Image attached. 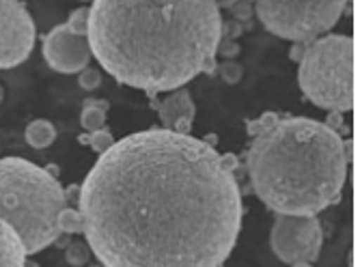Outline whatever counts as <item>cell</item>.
Wrapping results in <instances>:
<instances>
[{"label":"cell","instance_id":"cb8c5ba5","mask_svg":"<svg viewBox=\"0 0 360 267\" xmlns=\"http://www.w3.org/2000/svg\"><path fill=\"white\" fill-rule=\"evenodd\" d=\"M89 267H104V265H102V263H100V265H89Z\"/></svg>","mask_w":360,"mask_h":267},{"label":"cell","instance_id":"d6986e66","mask_svg":"<svg viewBox=\"0 0 360 267\" xmlns=\"http://www.w3.org/2000/svg\"><path fill=\"white\" fill-rule=\"evenodd\" d=\"M222 78H224L229 84L240 82V78H242V67H240L238 63H224V65H222Z\"/></svg>","mask_w":360,"mask_h":267},{"label":"cell","instance_id":"7c38bea8","mask_svg":"<svg viewBox=\"0 0 360 267\" xmlns=\"http://www.w3.org/2000/svg\"><path fill=\"white\" fill-rule=\"evenodd\" d=\"M24 138L32 149H46L56 141V127L46 119H37L26 127Z\"/></svg>","mask_w":360,"mask_h":267},{"label":"cell","instance_id":"9a60e30c","mask_svg":"<svg viewBox=\"0 0 360 267\" xmlns=\"http://www.w3.org/2000/svg\"><path fill=\"white\" fill-rule=\"evenodd\" d=\"M82 143H89L93 147V151L97 153H104L108 151L112 145H115V138H112V131L108 127H102V129H97V131H91V136L89 138H80Z\"/></svg>","mask_w":360,"mask_h":267},{"label":"cell","instance_id":"ac0fdd59","mask_svg":"<svg viewBox=\"0 0 360 267\" xmlns=\"http://www.w3.org/2000/svg\"><path fill=\"white\" fill-rule=\"evenodd\" d=\"M86 22H89V9H76L72 15H70V22L68 26L78 32V35H86Z\"/></svg>","mask_w":360,"mask_h":267},{"label":"cell","instance_id":"30bf717a","mask_svg":"<svg viewBox=\"0 0 360 267\" xmlns=\"http://www.w3.org/2000/svg\"><path fill=\"white\" fill-rule=\"evenodd\" d=\"M194 112H196V108H194L192 95L188 89L175 91L158 106V115H160V121L165 125V129H171L177 134H190Z\"/></svg>","mask_w":360,"mask_h":267},{"label":"cell","instance_id":"2e32d148","mask_svg":"<svg viewBox=\"0 0 360 267\" xmlns=\"http://www.w3.org/2000/svg\"><path fill=\"white\" fill-rule=\"evenodd\" d=\"M89 256H91V250L82 242H74L68 250H65V261H68L72 267H84L89 263Z\"/></svg>","mask_w":360,"mask_h":267},{"label":"cell","instance_id":"6da1fadb","mask_svg":"<svg viewBox=\"0 0 360 267\" xmlns=\"http://www.w3.org/2000/svg\"><path fill=\"white\" fill-rule=\"evenodd\" d=\"M236 169L190 134H129L78 190L89 250L104 267H222L244 220Z\"/></svg>","mask_w":360,"mask_h":267},{"label":"cell","instance_id":"8992f818","mask_svg":"<svg viewBox=\"0 0 360 267\" xmlns=\"http://www.w3.org/2000/svg\"><path fill=\"white\" fill-rule=\"evenodd\" d=\"M347 0H257L259 22L289 41H313L328 32L345 11Z\"/></svg>","mask_w":360,"mask_h":267},{"label":"cell","instance_id":"9c48e42d","mask_svg":"<svg viewBox=\"0 0 360 267\" xmlns=\"http://www.w3.org/2000/svg\"><path fill=\"white\" fill-rule=\"evenodd\" d=\"M91 56L86 35H78L68 24L54 26L44 37V58L54 72L78 74L89 67Z\"/></svg>","mask_w":360,"mask_h":267},{"label":"cell","instance_id":"44dd1931","mask_svg":"<svg viewBox=\"0 0 360 267\" xmlns=\"http://www.w3.org/2000/svg\"><path fill=\"white\" fill-rule=\"evenodd\" d=\"M24 267H39V265H37L35 261H30V259L26 256V261H24Z\"/></svg>","mask_w":360,"mask_h":267},{"label":"cell","instance_id":"5b68a950","mask_svg":"<svg viewBox=\"0 0 360 267\" xmlns=\"http://www.w3.org/2000/svg\"><path fill=\"white\" fill-rule=\"evenodd\" d=\"M298 82L317 108L349 112L354 108V39L349 35L313 39L300 56Z\"/></svg>","mask_w":360,"mask_h":267},{"label":"cell","instance_id":"ffe728a7","mask_svg":"<svg viewBox=\"0 0 360 267\" xmlns=\"http://www.w3.org/2000/svg\"><path fill=\"white\" fill-rule=\"evenodd\" d=\"M222 54H224V56H233V54H238V46H236V44H224Z\"/></svg>","mask_w":360,"mask_h":267},{"label":"cell","instance_id":"4fadbf2b","mask_svg":"<svg viewBox=\"0 0 360 267\" xmlns=\"http://www.w3.org/2000/svg\"><path fill=\"white\" fill-rule=\"evenodd\" d=\"M106 112H108V102L106 99H86L82 115H80V123L86 131H97L102 129L106 123Z\"/></svg>","mask_w":360,"mask_h":267},{"label":"cell","instance_id":"7402d4cb","mask_svg":"<svg viewBox=\"0 0 360 267\" xmlns=\"http://www.w3.org/2000/svg\"><path fill=\"white\" fill-rule=\"evenodd\" d=\"M291 267H313L311 263H293Z\"/></svg>","mask_w":360,"mask_h":267},{"label":"cell","instance_id":"52a82bcc","mask_svg":"<svg viewBox=\"0 0 360 267\" xmlns=\"http://www.w3.org/2000/svg\"><path fill=\"white\" fill-rule=\"evenodd\" d=\"M323 242L321 224L315 216L276 214L270 244L274 254L287 263H313L319 256Z\"/></svg>","mask_w":360,"mask_h":267},{"label":"cell","instance_id":"7a4b0ae2","mask_svg":"<svg viewBox=\"0 0 360 267\" xmlns=\"http://www.w3.org/2000/svg\"><path fill=\"white\" fill-rule=\"evenodd\" d=\"M220 37L216 0H93L86 22L91 54L149 97L212 74Z\"/></svg>","mask_w":360,"mask_h":267},{"label":"cell","instance_id":"8fae6325","mask_svg":"<svg viewBox=\"0 0 360 267\" xmlns=\"http://www.w3.org/2000/svg\"><path fill=\"white\" fill-rule=\"evenodd\" d=\"M26 252L15 230L0 220V267H24Z\"/></svg>","mask_w":360,"mask_h":267},{"label":"cell","instance_id":"3957f363","mask_svg":"<svg viewBox=\"0 0 360 267\" xmlns=\"http://www.w3.org/2000/svg\"><path fill=\"white\" fill-rule=\"evenodd\" d=\"M248 131L250 185L268 209L317 216L341 198L349 157L341 134L328 123L268 112L250 121Z\"/></svg>","mask_w":360,"mask_h":267},{"label":"cell","instance_id":"603a6c76","mask_svg":"<svg viewBox=\"0 0 360 267\" xmlns=\"http://www.w3.org/2000/svg\"><path fill=\"white\" fill-rule=\"evenodd\" d=\"M3 99H5V89L0 86V104H3Z\"/></svg>","mask_w":360,"mask_h":267},{"label":"cell","instance_id":"277c9868","mask_svg":"<svg viewBox=\"0 0 360 267\" xmlns=\"http://www.w3.org/2000/svg\"><path fill=\"white\" fill-rule=\"evenodd\" d=\"M65 207L68 194L54 173L24 157L0 159V220L15 230L26 256L58 242Z\"/></svg>","mask_w":360,"mask_h":267},{"label":"cell","instance_id":"5bb4252c","mask_svg":"<svg viewBox=\"0 0 360 267\" xmlns=\"http://www.w3.org/2000/svg\"><path fill=\"white\" fill-rule=\"evenodd\" d=\"M58 230L60 233H82V216L78 209L65 207L58 214Z\"/></svg>","mask_w":360,"mask_h":267},{"label":"cell","instance_id":"e0dca14e","mask_svg":"<svg viewBox=\"0 0 360 267\" xmlns=\"http://www.w3.org/2000/svg\"><path fill=\"white\" fill-rule=\"evenodd\" d=\"M78 82H80V86H82L84 91H93V89L100 86V82H102V74L97 72V70H93V67H84V70L80 72Z\"/></svg>","mask_w":360,"mask_h":267},{"label":"cell","instance_id":"ba28073f","mask_svg":"<svg viewBox=\"0 0 360 267\" xmlns=\"http://www.w3.org/2000/svg\"><path fill=\"white\" fill-rule=\"evenodd\" d=\"M35 22L20 0H0V70H13L35 48Z\"/></svg>","mask_w":360,"mask_h":267}]
</instances>
